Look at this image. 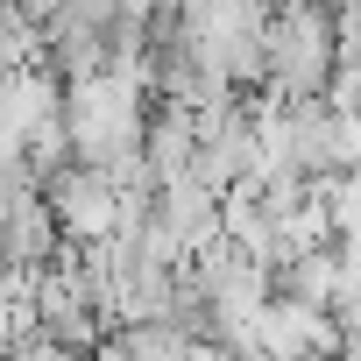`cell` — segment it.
<instances>
[{
	"label": "cell",
	"instance_id": "6da1fadb",
	"mask_svg": "<svg viewBox=\"0 0 361 361\" xmlns=\"http://www.w3.org/2000/svg\"><path fill=\"white\" fill-rule=\"evenodd\" d=\"M43 206L57 220V234H78V241H114L121 227V192L106 170H85V163H64L57 177H43Z\"/></svg>",
	"mask_w": 361,
	"mask_h": 361
},
{
	"label": "cell",
	"instance_id": "3957f363",
	"mask_svg": "<svg viewBox=\"0 0 361 361\" xmlns=\"http://www.w3.org/2000/svg\"><path fill=\"white\" fill-rule=\"evenodd\" d=\"M290 361H333V354H290Z\"/></svg>",
	"mask_w": 361,
	"mask_h": 361
},
{
	"label": "cell",
	"instance_id": "7a4b0ae2",
	"mask_svg": "<svg viewBox=\"0 0 361 361\" xmlns=\"http://www.w3.org/2000/svg\"><path fill=\"white\" fill-rule=\"evenodd\" d=\"M8 361H78L71 347H57V340H29V347H15Z\"/></svg>",
	"mask_w": 361,
	"mask_h": 361
}]
</instances>
